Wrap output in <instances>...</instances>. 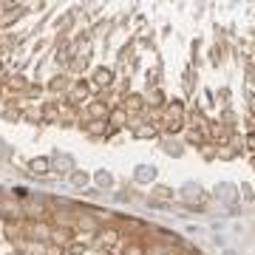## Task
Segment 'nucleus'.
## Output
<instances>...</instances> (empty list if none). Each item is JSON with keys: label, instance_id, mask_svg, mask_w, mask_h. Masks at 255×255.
Returning <instances> with one entry per match:
<instances>
[{"label": "nucleus", "instance_id": "2", "mask_svg": "<svg viewBox=\"0 0 255 255\" xmlns=\"http://www.w3.org/2000/svg\"><path fill=\"white\" fill-rule=\"evenodd\" d=\"M31 173H37V176L48 173V159H34L31 162Z\"/></svg>", "mask_w": 255, "mask_h": 255}, {"label": "nucleus", "instance_id": "1", "mask_svg": "<svg viewBox=\"0 0 255 255\" xmlns=\"http://www.w3.org/2000/svg\"><path fill=\"white\" fill-rule=\"evenodd\" d=\"M219 199L227 201V204H233V201H236V190H233L230 184H221V187H219Z\"/></svg>", "mask_w": 255, "mask_h": 255}, {"label": "nucleus", "instance_id": "5", "mask_svg": "<svg viewBox=\"0 0 255 255\" xmlns=\"http://www.w3.org/2000/svg\"><path fill=\"white\" fill-rule=\"evenodd\" d=\"M74 184H85V173H74Z\"/></svg>", "mask_w": 255, "mask_h": 255}, {"label": "nucleus", "instance_id": "4", "mask_svg": "<svg viewBox=\"0 0 255 255\" xmlns=\"http://www.w3.org/2000/svg\"><path fill=\"white\" fill-rule=\"evenodd\" d=\"M97 82H100V85H108V82H111V71H105V68L97 71Z\"/></svg>", "mask_w": 255, "mask_h": 255}, {"label": "nucleus", "instance_id": "3", "mask_svg": "<svg viewBox=\"0 0 255 255\" xmlns=\"http://www.w3.org/2000/svg\"><path fill=\"white\" fill-rule=\"evenodd\" d=\"M136 179H139V182H147V179H153V167H139Z\"/></svg>", "mask_w": 255, "mask_h": 255}, {"label": "nucleus", "instance_id": "6", "mask_svg": "<svg viewBox=\"0 0 255 255\" xmlns=\"http://www.w3.org/2000/svg\"><path fill=\"white\" fill-rule=\"evenodd\" d=\"M250 147H253V150H255V133H253V136H250Z\"/></svg>", "mask_w": 255, "mask_h": 255}]
</instances>
